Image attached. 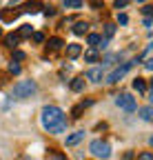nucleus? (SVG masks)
I'll use <instances>...</instances> for the list:
<instances>
[{
  "mask_svg": "<svg viewBox=\"0 0 153 160\" xmlns=\"http://www.w3.org/2000/svg\"><path fill=\"white\" fill-rule=\"evenodd\" d=\"M129 5V0H116V9H124Z\"/></svg>",
  "mask_w": 153,
  "mask_h": 160,
  "instance_id": "nucleus-29",
  "label": "nucleus"
},
{
  "mask_svg": "<svg viewBox=\"0 0 153 160\" xmlns=\"http://www.w3.org/2000/svg\"><path fill=\"white\" fill-rule=\"evenodd\" d=\"M113 33H116V25H111V22L104 25V38H111Z\"/></svg>",
  "mask_w": 153,
  "mask_h": 160,
  "instance_id": "nucleus-23",
  "label": "nucleus"
},
{
  "mask_svg": "<svg viewBox=\"0 0 153 160\" xmlns=\"http://www.w3.org/2000/svg\"><path fill=\"white\" fill-rule=\"evenodd\" d=\"M18 42H20V38H18V33H7V36H5V45H7V47L16 49V47H18Z\"/></svg>",
  "mask_w": 153,
  "mask_h": 160,
  "instance_id": "nucleus-12",
  "label": "nucleus"
},
{
  "mask_svg": "<svg viewBox=\"0 0 153 160\" xmlns=\"http://www.w3.org/2000/svg\"><path fill=\"white\" fill-rule=\"evenodd\" d=\"M71 31H73L75 36H84V33L89 31V25H87V22H82V20H78V22L73 25V29H71Z\"/></svg>",
  "mask_w": 153,
  "mask_h": 160,
  "instance_id": "nucleus-10",
  "label": "nucleus"
},
{
  "mask_svg": "<svg viewBox=\"0 0 153 160\" xmlns=\"http://www.w3.org/2000/svg\"><path fill=\"white\" fill-rule=\"evenodd\" d=\"M84 60L87 62H95V60H98V49H89V51H84Z\"/></svg>",
  "mask_w": 153,
  "mask_h": 160,
  "instance_id": "nucleus-21",
  "label": "nucleus"
},
{
  "mask_svg": "<svg viewBox=\"0 0 153 160\" xmlns=\"http://www.w3.org/2000/svg\"><path fill=\"white\" fill-rule=\"evenodd\" d=\"M100 38H102L100 33H89V38H87V42H89V45H91L93 49H98V45H100Z\"/></svg>",
  "mask_w": 153,
  "mask_h": 160,
  "instance_id": "nucleus-20",
  "label": "nucleus"
},
{
  "mask_svg": "<svg viewBox=\"0 0 153 160\" xmlns=\"http://www.w3.org/2000/svg\"><path fill=\"white\" fill-rule=\"evenodd\" d=\"M89 105H91V100H87V102H82V105H75V107L71 109V116H73V118H80V113H82L84 107H89Z\"/></svg>",
  "mask_w": 153,
  "mask_h": 160,
  "instance_id": "nucleus-18",
  "label": "nucleus"
},
{
  "mask_svg": "<svg viewBox=\"0 0 153 160\" xmlns=\"http://www.w3.org/2000/svg\"><path fill=\"white\" fill-rule=\"evenodd\" d=\"M18 160H33V158H29V156H22V158H18Z\"/></svg>",
  "mask_w": 153,
  "mask_h": 160,
  "instance_id": "nucleus-35",
  "label": "nucleus"
},
{
  "mask_svg": "<svg viewBox=\"0 0 153 160\" xmlns=\"http://www.w3.org/2000/svg\"><path fill=\"white\" fill-rule=\"evenodd\" d=\"M153 25V18H144V27H151Z\"/></svg>",
  "mask_w": 153,
  "mask_h": 160,
  "instance_id": "nucleus-34",
  "label": "nucleus"
},
{
  "mask_svg": "<svg viewBox=\"0 0 153 160\" xmlns=\"http://www.w3.org/2000/svg\"><path fill=\"white\" fill-rule=\"evenodd\" d=\"M116 105H118L120 109H124V111H136V109H138V102H136V98H133L131 93L118 96V98H116Z\"/></svg>",
  "mask_w": 153,
  "mask_h": 160,
  "instance_id": "nucleus-5",
  "label": "nucleus"
},
{
  "mask_svg": "<svg viewBox=\"0 0 153 160\" xmlns=\"http://www.w3.org/2000/svg\"><path fill=\"white\" fill-rule=\"evenodd\" d=\"M0 36H2V29H0Z\"/></svg>",
  "mask_w": 153,
  "mask_h": 160,
  "instance_id": "nucleus-40",
  "label": "nucleus"
},
{
  "mask_svg": "<svg viewBox=\"0 0 153 160\" xmlns=\"http://www.w3.org/2000/svg\"><path fill=\"white\" fill-rule=\"evenodd\" d=\"M47 158H49V160H69L62 151H55V149H49V151H47Z\"/></svg>",
  "mask_w": 153,
  "mask_h": 160,
  "instance_id": "nucleus-17",
  "label": "nucleus"
},
{
  "mask_svg": "<svg viewBox=\"0 0 153 160\" xmlns=\"http://www.w3.org/2000/svg\"><path fill=\"white\" fill-rule=\"evenodd\" d=\"M89 151L95 158H102V160L111 156V147H109V142H104V140H93V142L89 145Z\"/></svg>",
  "mask_w": 153,
  "mask_h": 160,
  "instance_id": "nucleus-4",
  "label": "nucleus"
},
{
  "mask_svg": "<svg viewBox=\"0 0 153 160\" xmlns=\"http://www.w3.org/2000/svg\"><path fill=\"white\" fill-rule=\"evenodd\" d=\"M144 69H146V71H153V58H149L146 62H144Z\"/></svg>",
  "mask_w": 153,
  "mask_h": 160,
  "instance_id": "nucleus-32",
  "label": "nucleus"
},
{
  "mask_svg": "<svg viewBox=\"0 0 153 160\" xmlns=\"http://www.w3.org/2000/svg\"><path fill=\"white\" fill-rule=\"evenodd\" d=\"M40 122L42 127L49 131V133H62L67 129V118H65V111L60 107H45L42 109V116H40Z\"/></svg>",
  "mask_w": 153,
  "mask_h": 160,
  "instance_id": "nucleus-1",
  "label": "nucleus"
},
{
  "mask_svg": "<svg viewBox=\"0 0 153 160\" xmlns=\"http://www.w3.org/2000/svg\"><path fill=\"white\" fill-rule=\"evenodd\" d=\"M27 56H25V51H20V49H16L13 51V60H16V62H18V60H25Z\"/></svg>",
  "mask_w": 153,
  "mask_h": 160,
  "instance_id": "nucleus-27",
  "label": "nucleus"
},
{
  "mask_svg": "<svg viewBox=\"0 0 153 160\" xmlns=\"http://www.w3.org/2000/svg\"><path fill=\"white\" fill-rule=\"evenodd\" d=\"M138 160H153V151H142V153H138Z\"/></svg>",
  "mask_w": 153,
  "mask_h": 160,
  "instance_id": "nucleus-25",
  "label": "nucleus"
},
{
  "mask_svg": "<svg viewBox=\"0 0 153 160\" xmlns=\"http://www.w3.org/2000/svg\"><path fill=\"white\" fill-rule=\"evenodd\" d=\"M62 5L71 7V9H78V7H82V0H62Z\"/></svg>",
  "mask_w": 153,
  "mask_h": 160,
  "instance_id": "nucleus-22",
  "label": "nucleus"
},
{
  "mask_svg": "<svg viewBox=\"0 0 153 160\" xmlns=\"http://www.w3.org/2000/svg\"><path fill=\"white\" fill-rule=\"evenodd\" d=\"M149 142H151V145H153V136H151V138H149Z\"/></svg>",
  "mask_w": 153,
  "mask_h": 160,
  "instance_id": "nucleus-38",
  "label": "nucleus"
},
{
  "mask_svg": "<svg viewBox=\"0 0 153 160\" xmlns=\"http://www.w3.org/2000/svg\"><path fill=\"white\" fill-rule=\"evenodd\" d=\"M45 13H47V16H53V13H55V9H51V7H45Z\"/></svg>",
  "mask_w": 153,
  "mask_h": 160,
  "instance_id": "nucleus-33",
  "label": "nucleus"
},
{
  "mask_svg": "<svg viewBox=\"0 0 153 160\" xmlns=\"http://www.w3.org/2000/svg\"><path fill=\"white\" fill-rule=\"evenodd\" d=\"M9 73H20V65H18L16 60H11V62H9Z\"/></svg>",
  "mask_w": 153,
  "mask_h": 160,
  "instance_id": "nucleus-24",
  "label": "nucleus"
},
{
  "mask_svg": "<svg viewBox=\"0 0 153 160\" xmlns=\"http://www.w3.org/2000/svg\"><path fill=\"white\" fill-rule=\"evenodd\" d=\"M84 89V78L80 76V78H73L71 80V91H75V93H78V91H82Z\"/></svg>",
  "mask_w": 153,
  "mask_h": 160,
  "instance_id": "nucleus-14",
  "label": "nucleus"
},
{
  "mask_svg": "<svg viewBox=\"0 0 153 160\" xmlns=\"http://www.w3.org/2000/svg\"><path fill=\"white\" fill-rule=\"evenodd\" d=\"M109 47V38H100V45H98V49H107Z\"/></svg>",
  "mask_w": 153,
  "mask_h": 160,
  "instance_id": "nucleus-30",
  "label": "nucleus"
},
{
  "mask_svg": "<svg viewBox=\"0 0 153 160\" xmlns=\"http://www.w3.org/2000/svg\"><path fill=\"white\" fill-rule=\"evenodd\" d=\"M47 45H49L51 51H58V49H62L65 42H62V38H49V42H47Z\"/></svg>",
  "mask_w": 153,
  "mask_h": 160,
  "instance_id": "nucleus-15",
  "label": "nucleus"
},
{
  "mask_svg": "<svg viewBox=\"0 0 153 160\" xmlns=\"http://www.w3.org/2000/svg\"><path fill=\"white\" fill-rule=\"evenodd\" d=\"M40 9H45V7L38 2V0H29V2H25V5H22V11H27V13H38Z\"/></svg>",
  "mask_w": 153,
  "mask_h": 160,
  "instance_id": "nucleus-7",
  "label": "nucleus"
},
{
  "mask_svg": "<svg viewBox=\"0 0 153 160\" xmlns=\"http://www.w3.org/2000/svg\"><path fill=\"white\" fill-rule=\"evenodd\" d=\"M87 80H91V82H102V78H104V71L102 67H91L87 73H84Z\"/></svg>",
  "mask_w": 153,
  "mask_h": 160,
  "instance_id": "nucleus-6",
  "label": "nucleus"
},
{
  "mask_svg": "<svg viewBox=\"0 0 153 160\" xmlns=\"http://www.w3.org/2000/svg\"><path fill=\"white\" fill-rule=\"evenodd\" d=\"M151 85H153V80H151Z\"/></svg>",
  "mask_w": 153,
  "mask_h": 160,
  "instance_id": "nucleus-41",
  "label": "nucleus"
},
{
  "mask_svg": "<svg viewBox=\"0 0 153 160\" xmlns=\"http://www.w3.org/2000/svg\"><path fill=\"white\" fill-rule=\"evenodd\" d=\"M36 82L33 80H20V82H16L13 85V89H11V98H31L33 93H36Z\"/></svg>",
  "mask_w": 153,
  "mask_h": 160,
  "instance_id": "nucleus-2",
  "label": "nucleus"
},
{
  "mask_svg": "<svg viewBox=\"0 0 153 160\" xmlns=\"http://www.w3.org/2000/svg\"><path fill=\"white\" fill-rule=\"evenodd\" d=\"M91 2H93V7H98V5H100V0H91Z\"/></svg>",
  "mask_w": 153,
  "mask_h": 160,
  "instance_id": "nucleus-36",
  "label": "nucleus"
},
{
  "mask_svg": "<svg viewBox=\"0 0 153 160\" xmlns=\"http://www.w3.org/2000/svg\"><path fill=\"white\" fill-rule=\"evenodd\" d=\"M136 2H146V0H136Z\"/></svg>",
  "mask_w": 153,
  "mask_h": 160,
  "instance_id": "nucleus-39",
  "label": "nucleus"
},
{
  "mask_svg": "<svg viewBox=\"0 0 153 160\" xmlns=\"http://www.w3.org/2000/svg\"><path fill=\"white\" fill-rule=\"evenodd\" d=\"M142 13H144L146 18H153V7H151V5H144V7H142Z\"/></svg>",
  "mask_w": 153,
  "mask_h": 160,
  "instance_id": "nucleus-26",
  "label": "nucleus"
},
{
  "mask_svg": "<svg viewBox=\"0 0 153 160\" xmlns=\"http://www.w3.org/2000/svg\"><path fill=\"white\" fill-rule=\"evenodd\" d=\"M149 100H153V89H151V91H149Z\"/></svg>",
  "mask_w": 153,
  "mask_h": 160,
  "instance_id": "nucleus-37",
  "label": "nucleus"
},
{
  "mask_svg": "<svg viewBox=\"0 0 153 160\" xmlns=\"http://www.w3.org/2000/svg\"><path fill=\"white\" fill-rule=\"evenodd\" d=\"M31 38H33V42H45V33H40V31H36Z\"/></svg>",
  "mask_w": 153,
  "mask_h": 160,
  "instance_id": "nucleus-28",
  "label": "nucleus"
},
{
  "mask_svg": "<svg viewBox=\"0 0 153 160\" xmlns=\"http://www.w3.org/2000/svg\"><path fill=\"white\" fill-rule=\"evenodd\" d=\"M80 140H84V131H75V133L67 136V147H73V145H78Z\"/></svg>",
  "mask_w": 153,
  "mask_h": 160,
  "instance_id": "nucleus-9",
  "label": "nucleus"
},
{
  "mask_svg": "<svg viewBox=\"0 0 153 160\" xmlns=\"http://www.w3.org/2000/svg\"><path fill=\"white\" fill-rule=\"evenodd\" d=\"M80 53H82V47H80V45H75V42L67 45V58H71V60H73V58H78Z\"/></svg>",
  "mask_w": 153,
  "mask_h": 160,
  "instance_id": "nucleus-8",
  "label": "nucleus"
},
{
  "mask_svg": "<svg viewBox=\"0 0 153 160\" xmlns=\"http://www.w3.org/2000/svg\"><path fill=\"white\" fill-rule=\"evenodd\" d=\"M18 16H20V11H9V9H5L2 13H0V18H2L5 22H9V20H16Z\"/></svg>",
  "mask_w": 153,
  "mask_h": 160,
  "instance_id": "nucleus-19",
  "label": "nucleus"
},
{
  "mask_svg": "<svg viewBox=\"0 0 153 160\" xmlns=\"http://www.w3.org/2000/svg\"><path fill=\"white\" fill-rule=\"evenodd\" d=\"M118 22H120V25H127V22H129V18H127V13H120V16H118Z\"/></svg>",
  "mask_w": 153,
  "mask_h": 160,
  "instance_id": "nucleus-31",
  "label": "nucleus"
},
{
  "mask_svg": "<svg viewBox=\"0 0 153 160\" xmlns=\"http://www.w3.org/2000/svg\"><path fill=\"white\" fill-rule=\"evenodd\" d=\"M31 36H33L31 25H22L20 29H18V38H31Z\"/></svg>",
  "mask_w": 153,
  "mask_h": 160,
  "instance_id": "nucleus-16",
  "label": "nucleus"
},
{
  "mask_svg": "<svg viewBox=\"0 0 153 160\" xmlns=\"http://www.w3.org/2000/svg\"><path fill=\"white\" fill-rule=\"evenodd\" d=\"M138 113H140L142 120H146V122H153V107H151V105H149V107H142Z\"/></svg>",
  "mask_w": 153,
  "mask_h": 160,
  "instance_id": "nucleus-11",
  "label": "nucleus"
},
{
  "mask_svg": "<svg viewBox=\"0 0 153 160\" xmlns=\"http://www.w3.org/2000/svg\"><path fill=\"white\" fill-rule=\"evenodd\" d=\"M133 89H136L138 93H146V82H144V80L142 78H133Z\"/></svg>",
  "mask_w": 153,
  "mask_h": 160,
  "instance_id": "nucleus-13",
  "label": "nucleus"
},
{
  "mask_svg": "<svg viewBox=\"0 0 153 160\" xmlns=\"http://www.w3.org/2000/svg\"><path fill=\"white\" fill-rule=\"evenodd\" d=\"M140 62V58H136V60H129V62H124V65H120V67H116L109 76H107V82L109 85H116V82H120V80L127 76V71L133 67V65H138Z\"/></svg>",
  "mask_w": 153,
  "mask_h": 160,
  "instance_id": "nucleus-3",
  "label": "nucleus"
}]
</instances>
